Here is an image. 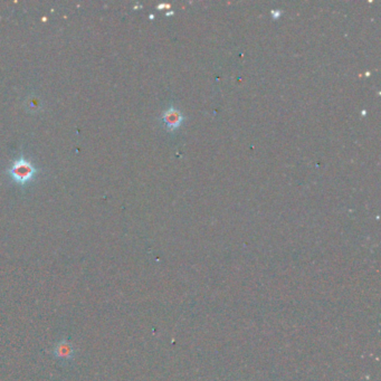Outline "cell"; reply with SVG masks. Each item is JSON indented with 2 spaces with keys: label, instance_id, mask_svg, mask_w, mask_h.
<instances>
[{
  "label": "cell",
  "instance_id": "cell-2",
  "mask_svg": "<svg viewBox=\"0 0 381 381\" xmlns=\"http://www.w3.org/2000/svg\"><path fill=\"white\" fill-rule=\"evenodd\" d=\"M164 120H166V123L169 127H177L179 125V122L181 120V117L179 116V113L174 110H170V111L166 114L164 117Z\"/></svg>",
  "mask_w": 381,
  "mask_h": 381
},
{
  "label": "cell",
  "instance_id": "cell-1",
  "mask_svg": "<svg viewBox=\"0 0 381 381\" xmlns=\"http://www.w3.org/2000/svg\"><path fill=\"white\" fill-rule=\"evenodd\" d=\"M10 176L13 179V181L17 182L18 185H27V183L33 180L37 170L29 162L28 160L24 158H19L12 163L10 168Z\"/></svg>",
  "mask_w": 381,
  "mask_h": 381
}]
</instances>
